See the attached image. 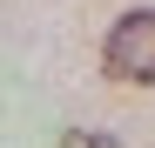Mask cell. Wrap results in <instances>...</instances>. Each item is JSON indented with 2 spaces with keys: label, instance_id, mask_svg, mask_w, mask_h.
Returning a JSON list of instances; mask_svg holds the SVG:
<instances>
[{
  "label": "cell",
  "instance_id": "obj_2",
  "mask_svg": "<svg viewBox=\"0 0 155 148\" xmlns=\"http://www.w3.org/2000/svg\"><path fill=\"white\" fill-rule=\"evenodd\" d=\"M61 148H121L115 135H88V128H68L61 135Z\"/></svg>",
  "mask_w": 155,
  "mask_h": 148
},
{
  "label": "cell",
  "instance_id": "obj_1",
  "mask_svg": "<svg viewBox=\"0 0 155 148\" xmlns=\"http://www.w3.org/2000/svg\"><path fill=\"white\" fill-rule=\"evenodd\" d=\"M101 67H108V81H121V88H155V7H135V14H121L108 27Z\"/></svg>",
  "mask_w": 155,
  "mask_h": 148
}]
</instances>
